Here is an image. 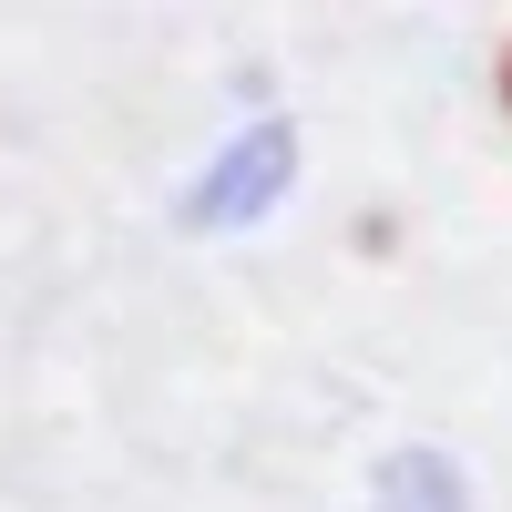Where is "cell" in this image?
<instances>
[{
  "mask_svg": "<svg viewBox=\"0 0 512 512\" xmlns=\"http://www.w3.org/2000/svg\"><path fill=\"white\" fill-rule=\"evenodd\" d=\"M502 103H512V52H502Z\"/></svg>",
  "mask_w": 512,
  "mask_h": 512,
  "instance_id": "6da1fadb",
  "label": "cell"
}]
</instances>
